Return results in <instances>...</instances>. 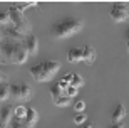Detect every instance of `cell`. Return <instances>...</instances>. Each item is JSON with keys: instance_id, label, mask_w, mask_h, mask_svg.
<instances>
[{"instance_id": "52a82bcc", "label": "cell", "mask_w": 129, "mask_h": 128, "mask_svg": "<svg viewBox=\"0 0 129 128\" xmlns=\"http://www.w3.org/2000/svg\"><path fill=\"white\" fill-rule=\"evenodd\" d=\"M14 106L12 104H7L4 108L0 109V128H7L14 118Z\"/></svg>"}, {"instance_id": "6da1fadb", "label": "cell", "mask_w": 129, "mask_h": 128, "mask_svg": "<svg viewBox=\"0 0 129 128\" xmlns=\"http://www.w3.org/2000/svg\"><path fill=\"white\" fill-rule=\"evenodd\" d=\"M0 54H2V64H24L29 57L22 42H15L10 39H4L0 42Z\"/></svg>"}, {"instance_id": "4fadbf2b", "label": "cell", "mask_w": 129, "mask_h": 128, "mask_svg": "<svg viewBox=\"0 0 129 128\" xmlns=\"http://www.w3.org/2000/svg\"><path fill=\"white\" fill-rule=\"evenodd\" d=\"M34 95V89L30 88L29 84H24L20 83V101H29Z\"/></svg>"}, {"instance_id": "5b68a950", "label": "cell", "mask_w": 129, "mask_h": 128, "mask_svg": "<svg viewBox=\"0 0 129 128\" xmlns=\"http://www.w3.org/2000/svg\"><path fill=\"white\" fill-rule=\"evenodd\" d=\"M30 74H32V78L35 81H39V83H47V81L52 79V76L45 71V67H44L42 62H39V64L30 67Z\"/></svg>"}, {"instance_id": "e0dca14e", "label": "cell", "mask_w": 129, "mask_h": 128, "mask_svg": "<svg viewBox=\"0 0 129 128\" xmlns=\"http://www.w3.org/2000/svg\"><path fill=\"white\" fill-rule=\"evenodd\" d=\"M10 126H12V128H34V125H30L29 121H25V120H15V118H12Z\"/></svg>"}, {"instance_id": "30bf717a", "label": "cell", "mask_w": 129, "mask_h": 128, "mask_svg": "<svg viewBox=\"0 0 129 128\" xmlns=\"http://www.w3.org/2000/svg\"><path fill=\"white\" fill-rule=\"evenodd\" d=\"M126 115H127V111H126V106H124L122 103H119V104H117V106L114 108L112 115H111V123H117V121H122Z\"/></svg>"}, {"instance_id": "d4e9b609", "label": "cell", "mask_w": 129, "mask_h": 128, "mask_svg": "<svg viewBox=\"0 0 129 128\" xmlns=\"http://www.w3.org/2000/svg\"><path fill=\"white\" fill-rule=\"evenodd\" d=\"M10 22V17H9V12H0V24H9Z\"/></svg>"}, {"instance_id": "7402d4cb", "label": "cell", "mask_w": 129, "mask_h": 128, "mask_svg": "<svg viewBox=\"0 0 129 128\" xmlns=\"http://www.w3.org/2000/svg\"><path fill=\"white\" fill-rule=\"evenodd\" d=\"M72 120H74V123H76V125H82V123H86V121H87V115L84 113V111H82V113H76Z\"/></svg>"}, {"instance_id": "83f0119b", "label": "cell", "mask_w": 129, "mask_h": 128, "mask_svg": "<svg viewBox=\"0 0 129 128\" xmlns=\"http://www.w3.org/2000/svg\"><path fill=\"white\" fill-rule=\"evenodd\" d=\"M5 81H7V74L0 71V83H5Z\"/></svg>"}, {"instance_id": "d6986e66", "label": "cell", "mask_w": 129, "mask_h": 128, "mask_svg": "<svg viewBox=\"0 0 129 128\" xmlns=\"http://www.w3.org/2000/svg\"><path fill=\"white\" fill-rule=\"evenodd\" d=\"M25 113H27V108L25 106H17L14 111V118L15 120H25Z\"/></svg>"}, {"instance_id": "9c48e42d", "label": "cell", "mask_w": 129, "mask_h": 128, "mask_svg": "<svg viewBox=\"0 0 129 128\" xmlns=\"http://www.w3.org/2000/svg\"><path fill=\"white\" fill-rule=\"evenodd\" d=\"M4 35H5V39H10V41H15V42H22V41L25 39V35H22V34H20L19 30L14 27V25H9V27H5Z\"/></svg>"}, {"instance_id": "44dd1931", "label": "cell", "mask_w": 129, "mask_h": 128, "mask_svg": "<svg viewBox=\"0 0 129 128\" xmlns=\"http://www.w3.org/2000/svg\"><path fill=\"white\" fill-rule=\"evenodd\" d=\"M71 86H74V88H82L84 86V79H82L79 74H72V81H71Z\"/></svg>"}, {"instance_id": "9a60e30c", "label": "cell", "mask_w": 129, "mask_h": 128, "mask_svg": "<svg viewBox=\"0 0 129 128\" xmlns=\"http://www.w3.org/2000/svg\"><path fill=\"white\" fill-rule=\"evenodd\" d=\"M71 103H72V98H69L66 93H64L62 96H59L57 100H54V104L59 106V108H66V106H69Z\"/></svg>"}, {"instance_id": "ac0fdd59", "label": "cell", "mask_w": 129, "mask_h": 128, "mask_svg": "<svg viewBox=\"0 0 129 128\" xmlns=\"http://www.w3.org/2000/svg\"><path fill=\"white\" fill-rule=\"evenodd\" d=\"M62 95H64V91L60 89V86H59L57 83L50 86V96H52V100H57L59 96H62Z\"/></svg>"}, {"instance_id": "836d02e7", "label": "cell", "mask_w": 129, "mask_h": 128, "mask_svg": "<svg viewBox=\"0 0 129 128\" xmlns=\"http://www.w3.org/2000/svg\"><path fill=\"white\" fill-rule=\"evenodd\" d=\"M92 128H96V126H92Z\"/></svg>"}, {"instance_id": "f1b7e54d", "label": "cell", "mask_w": 129, "mask_h": 128, "mask_svg": "<svg viewBox=\"0 0 129 128\" xmlns=\"http://www.w3.org/2000/svg\"><path fill=\"white\" fill-rule=\"evenodd\" d=\"M62 79H64V81H67V83L71 84V81H72V74H66V76H64Z\"/></svg>"}, {"instance_id": "7a4b0ae2", "label": "cell", "mask_w": 129, "mask_h": 128, "mask_svg": "<svg viewBox=\"0 0 129 128\" xmlns=\"http://www.w3.org/2000/svg\"><path fill=\"white\" fill-rule=\"evenodd\" d=\"M81 29H82L81 19L67 17V19H62L57 24H54L52 29H50V34H52L54 39H66V37H71V35L77 34Z\"/></svg>"}, {"instance_id": "484cf974", "label": "cell", "mask_w": 129, "mask_h": 128, "mask_svg": "<svg viewBox=\"0 0 129 128\" xmlns=\"http://www.w3.org/2000/svg\"><path fill=\"white\" fill-rule=\"evenodd\" d=\"M109 128H124V123L122 121H117V123H111Z\"/></svg>"}, {"instance_id": "7c38bea8", "label": "cell", "mask_w": 129, "mask_h": 128, "mask_svg": "<svg viewBox=\"0 0 129 128\" xmlns=\"http://www.w3.org/2000/svg\"><path fill=\"white\" fill-rule=\"evenodd\" d=\"M67 61H69V62H79V61H82V49H79V47L69 49V52H67Z\"/></svg>"}, {"instance_id": "f546056e", "label": "cell", "mask_w": 129, "mask_h": 128, "mask_svg": "<svg viewBox=\"0 0 129 128\" xmlns=\"http://www.w3.org/2000/svg\"><path fill=\"white\" fill-rule=\"evenodd\" d=\"M4 39H5V35H4V32H2V29H0V42H2Z\"/></svg>"}, {"instance_id": "2e32d148", "label": "cell", "mask_w": 129, "mask_h": 128, "mask_svg": "<svg viewBox=\"0 0 129 128\" xmlns=\"http://www.w3.org/2000/svg\"><path fill=\"white\" fill-rule=\"evenodd\" d=\"M10 98V84L7 83H0V103L7 101Z\"/></svg>"}, {"instance_id": "8992f818", "label": "cell", "mask_w": 129, "mask_h": 128, "mask_svg": "<svg viewBox=\"0 0 129 128\" xmlns=\"http://www.w3.org/2000/svg\"><path fill=\"white\" fill-rule=\"evenodd\" d=\"M22 46H24V49L27 51L29 56H35L37 51H39V41H37V37H35L34 34L27 35V37L22 41Z\"/></svg>"}, {"instance_id": "ffe728a7", "label": "cell", "mask_w": 129, "mask_h": 128, "mask_svg": "<svg viewBox=\"0 0 129 128\" xmlns=\"http://www.w3.org/2000/svg\"><path fill=\"white\" fill-rule=\"evenodd\" d=\"M10 98L20 101V84H10Z\"/></svg>"}, {"instance_id": "5bb4252c", "label": "cell", "mask_w": 129, "mask_h": 128, "mask_svg": "<svg viewBox=\"0 0 129 128\" xmlns=\"http://www.w3.org/2000/svg\"><path fill=\"white\" fill-rule=\"evenodd\" d=\"M39 120V115H37V109L32 108V106H29L27 108V113H25V121H29L30 125H35Z\"/></svg>"}, {"instance_id": "1f68e13d", "label": "cell", "mask_w": 129, "mask_h": 128, "mask_svg": "<svg viewBox=\"0 0 129 128\" xmlns=\"http://www.w3.org/2000/svg\"><path fill=\"white\" fill-rule=\"evenodd\" d=\"M0 62H2V54H0Z\"/></svg>"}, {"instance_id": "4dcf8cb0", "label": "cell", "mask_w": 129, "mask_h": 128, "mask_svg": "<svg viewBox=\"0 0 129 128\" xmlns=\"http://www.w3.org/2000/svg\"><path fill=\"white\" fill-rule=\"evenodd\" d=\"M126 42H129V29H127V32H126Z\"/></svg>"}, {"instance_id": "ba28073f", "label": "cell", "mask_w": 129, "mask_h": 128, "mask_svg": "<svg viewBox=\"0 0 129 128\" xmlns=\"http://www.w3.org/2000/svg\"><path fill=\"white\" fill-rule=\"evenodd\" d=\"M96 49L92 47V46H86V47L82 49V61L86 62L87 66H92L94 62H96Z\"/></svg>"}, {"instance_id": "8fae6325", "label": "cell", "mask_w": 129, "mask_h": 128, "mask_svg": "<svg viewBox=\"0 0 129 128\" xmlns=\"http://www.w3.org/2000/svg\"><path fill=\"white\" fill-rule=\"evenodd\" d=\"M44 64V67H45V71L50 74V76H55L59 72V69H60V62L59 61H45V62H42Z\"/></svg>"}, {"instance_id": "3957f363", "label": "cell", "mask_w": 129, "mask_h": 128, "mask_svg": "<svg viewBox=\"0 0 129 128\" xmlns=\"http://www.w3.org/2000/svg\"><path fill=\"white\" fill-rule=\"evenodd\" d=\"M9 17H10V22H12V25H14L17 30H19L22 35H30V30H32V25H30V22L24 17V14L20 12V10H17V7L15 5H10L9 7Z\"/></svg>"}, {"instance_id": "603a6c76", "label": "cell", "mask_w": 129, "mask_h": 128, "mask_svg": "<svg viewBox=\"0 0 129 128\" xmlns=\"http://www.w3.org/2000/svg\"><path fill=\"white\" fill-rule=\"evenodd\" d=\"M64 93H66L69 98H76V96H77V88H74V86H69V88H67Z\"/></svg>"}, {"instance_id": "277c9868", "label": "cell", "mask_w": 129, "mask_h": 128, "mask_svg": "<svg viewBox=\"0 0 129 128\" xmlns=\"http://www.w3.org/2000/svg\"><path fill=\"white\" fill-rule=\"evenodd\" d=\"M109 14L114 22H127L129 20V5L127 4H114L111 7Z\"/></svg>"}, {"instance_id": "d6a6232c", "label": "cell", "mask_w": 129, "mask_h": 128, "mask_svg": "<svg viewBox=\"0 0 129 128\" xmlns=\"http://www.w3.org/2000/svg\"><path fill=\"white\" fill-rule=\"evenodd\" d=\"M127 51H129V42H127Z\"/></svg>"}, {"instance_id": "4316f807", "label": "cell", "mask_w": 129, "mask_h": 128, "mask_svg": "<svg viewBox=\"0 0 129 128\" xmlns=\"http://www.w3.org/2000/svg\"><path fill=\"white\" fill-rule=\"evenodd\" d=\"M94 125L92 123H89V121H86V123H82V125H79V128H92Z\"/></svg>"}, {"instance_id": "cb8c5ba5", "label": "cell", "mask_w": 129, "mask_h": 128, "mask_svg": "<svg viewBox=\"0 0 129 128\" xmlns=\"http://www.w3.org/2000/svg\"><path fill=\"white\" fill-rule=\"evenodd\" d=\"M74 109H76V113H82V111H84V109H86V103H84V101H77L76 104H74Z\"/></svg>"}]
</instances>
